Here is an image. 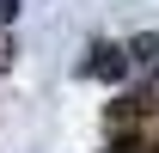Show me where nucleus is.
<instances>
[{"instance_id": "obj_1", "label": "nucleus", "mask_w": 159, "mask_h": 153, "mask_svg": "<svg viewBox=\"0 0 159 153\" xmlns=\"http://www.w3.org/2000/svg\"><path fill=\"white\" fill-rule=\"evenodd\" d=\"M135 67H159V37H135Z\"/></svg>"}, {"instance_id": "obj_2", "label": "nucleus", "mask_w": 159, "mask_h": 153, "mask_svg": "<svg viewBox=\"0 0 159 153\" xmlns=\"http://www.w3.org/2000/svg\"><path fill=\"white\" fill-rule=\"evenodd\" d=\"M19 19V0H0V25H12Z\"/></svg>"}]
</instances>
